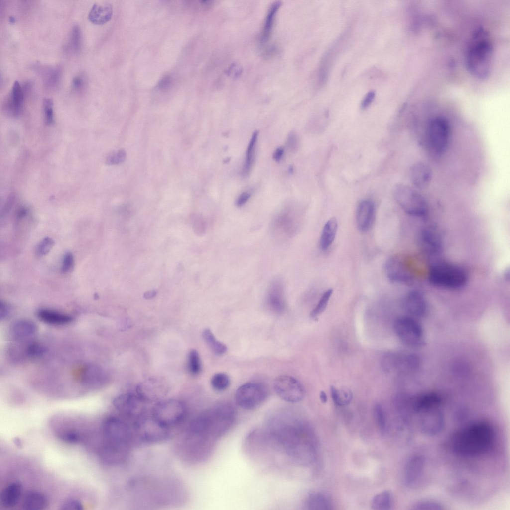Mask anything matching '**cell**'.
Returning a JSON list of instances; mask_svg holds the SVG:
<instances>
[{"mask_svg":"<svg viewBox=\"0 0 510 510\" xmlns=\"http://www.w3.org/2000/svg\"><path fill=\"white\" fill-rule=\"evenodd\" d=\"M393 193L399 205L408 214L422 217L427 213L428 205L425 198L410 187L398 183L395 186Z\"/></svg>","mask_w":510,"mask_h":510,"instance_id":"8","label":"cell"},{"mask_svg":"<svg viewBox=\"0 0 510 510\" xmlns=\"http://www.w3.org/2000/svg\"><path fill=\"white\" fill-rule=\"evenodd\" d=\"M425 467L424 457L419 454L411 456L406 462L403 472L405 486L412 488L417 486L423 476Z\"/></svg>","mask_w":510,"mask_h":510,"instance_id":"17","label":"cell"},{"mask_svg":"<svg viewBox=\"0 0 510 510\" xmlns=\"http://www.w3.org/2000/svg\"><path fill=\"white\" fill-rule=\"evenodd\" d=\"M493 46L489 33L479 27L473 32L467 45L465 63L471 75L479 79L489 76L492 67Z\"/></svg>","mask_w":510,"mask_h":510,"instance_id":"4","label":"cell"},{"mask_svg":"<svg viewBox=\"0 0 510 510\" xmlns=\"http://www.w3.org/2000/svg\"><path fill=\"white\" fill-rule=\"evenodd\" d=\"M387 279L393 283L408 285L413 281V275L403 257L395 255L390 257L384 264Z\"/></svg>","mask_w":510,"mask_h":510,"instance_id":"15","label":"cell"},{"mask_svg":"<svg viewBox=\"0 0 510 510\" xmlns=\"http://www.w3.org/2000/svg\"><path fill=\"white\" fill-rule=\"evenodd\" d=\"M74 265V259L71 252H67L63 255L61 264V271L66 273L71 271Z\"/></svg>","mask_w":510,"mask_h":510,"instance_id":"49","label":"cell"},{"mask_svg":"<svg viewBox=\"0 0 510 510\" xmlns=\"http://www.w3.org/2000/svg\"><path fill=\"white\" fill-rule=\"evenodd\" d=\"M414 412L416 415L418 427L423 434L433 437L443 430L445 417L441 404L420 408Z\"/></svg>","mask_w":510,"mask_h":510,"instance_id":"10","label":"cell"},{"mask_svg":"<svg viewBox=\"0 0 510 510\" xmlns=\"http://www.w3.org/2000/svg\"><path fill=\"white\" fill-rule=\"evenodd\" d=\"M403 306L411 317L421 318L427 312V305L424 296L418 291L412 290L405 295Z\"/></svg>","mask_w":510,"mask_h":510,"instance_id":"20","label":"cell"},{"mask_svg":"<svg viewBox=\"0 0 510 510\" xmlns=\"http://www.w3.org/2000/svg\"><path fill=\"white\" fill-rule=\"evenodd\" d=\"M54 245V240L50 237L43 239L37 245L36 254L38 256H42L47 254Z\"/></svg>","mask_w":510,"mask_h":510,"instance_id":"45","label":"cell"},{"mask_svg":"<svg viewBox=\"0 0 510 510\" xmlns=\"http://www.w3.org/2000/svg\"><path fill=\"white\" fill-rule=\"evenodd\" d=\"M156 292L154 290L148 291L145 293L144 297L146 299H150L155 296Z\"/></svg>","mask_w":510,"mask_h":510,"instance_id":"60","label":"cell"},{"mask_svg":"<svg viewBox=\"0 0 510 510\" xmlns=\"http://www.w3.org/2000/svg\"><path fill=\"white\" fill-rule=\"evenodd\" d=\"M338 222L334 217L329 219L324 226L320 239V247L327 250L332 244L337 233Z\"/></svg>","mask_w":510,"mask_h":510,"instance_id":"32","label":"cell"},{"mask_svg":"<svg viewBox=\"0 0 510 510\" xmlns=\"http://www.w3.org/2000/svg\"><path fill=\"white\" fill-rule=\"evenodd\" d=\"M281 5L280 1L274 2L267 12L260 35V43L261 45H265L270 39L276 14Z\"/></svg>","mask_w":510,"mask_h":510,"instance_id":"29","label":"cell"},{"mask_svg":"<svg viewBox=\"0 0 510 510\" xmlns=\"http://www.w3.org/2000/svg\"><path fill=\"white\" fill-rule=\"evenodd\" d=\"M9 20L10 22L11 23H14L15 22V18L13 17H10L9 18Z\"/></svg>","mask_w":510,"mask_h":510,"instance_id":"64","label":"cell"},{"mask_svg":"<svg viewBox=\"0 0 510 510\" xmlns=\"http://www.w3.org/2000/svg\"><path fill=\"white\" fill-rule=\"evenodd\" d=\"M202 337L205 342L216 355H221L226 352L227 346L216 339L210 329H205L203 331Z\"/></svg>","mask_w":510,"mask_h":510,"instance_id":"38","label":"cell"},{"mask_svg":"<svg viewBox=\"0 0 510 510\" xmlns=\"http://www.w3.org/2000/svg\"><path fill=\"white\" fill-rule=\"evenodd\" d=\"M273 386L278 396L286 402H297L305 396L304 386L299 381L291 376L281 375L277 377L274 381Z\"/></svg>","mask_w":510,"mask_h":510,"instance_id":"13","label":"cell"},{"mask_svg":"<svg viewBox=\"0 0 510 510\" xmlns=\"http://www.w3.org/2000/svg\"><path fill=\"white\" fill-rule=\"evenodd\" d=\"M80 376L82 383L88 387L101 386L107 381L105 372L99 366L94 364H87L84 366Z\"/></svg>","mask_w":510,"mask_h":510,"instance_id":"21","label":"cell"},{"mask_svg":"<svg viewBox=\"0 0 510 510\" xmlns=\"http://www.w3.org/2000/svg\"><path fill=\"white\" fill-rule=\"evenodd\" d=\"M113 14V8L109 3H95L91 7L88 19L92 23L102 25L109 21Z\"/></svg>","mask_w":510,"mask_h":510,"instance_id":"28","label":"cell"},{"mask_svg":"<svg viewBox=\"0 0 510 510\" xmlns=\"http://www.w3.org/2000/svg\"><path fill=\"white\" fill-rule=\"evenodd\" d=\"M298 138L297 135L291 132L288 135L286 140V147L290 151H295L298 146Z\"/></svg>","mask_w":510,"mask_h":510,"instance_id":"52","label":"cell"},{"mask_svg":"<svg viewBox=\"0 0 510 510\" xmlns=\"http://www.w3.org/2000/svg\"><path fill=\"white\" fill-rule=\"evenodd\" d=\"M43 109L46 122L48 124H52L54 122L53 102L52 99H44Z\"/></svg>","mask_w":510,"mask_h":510,"instance_id":"48","label":"cell"},{"mask_svg":"<svg viewBox=\"0 0 510 510\" xmlns=\"http://www.w3.org/2000/svg\"><path fill=\"white\" fill-rule=\"evenodd\" d=\"M150 412L159 424L170 430L183 423L187 415L185 404L180 400L174 399L158 401L151 408Z\"/></svg>","mask_w":510,"mask_h":510,"instance_id":"7","label":"cell"},{"mask_svg":"<svg viewBox=\"0 0 510 510\" xmlns=\"http://www.w3.org/2000/svg\"><path fill=\"white\" fill-rule=\"evenodd\" d=\"M145 403L146 402L137 394L132 393L119 395L113 402L114 407L121 415V416L127 420H131L132 422L147 410Z\"/></svg>","mask_w":510,"mask_h":510,"instance_id":"14","label":"cell"},{"mask_svg":"<svg viewBox=\"0 0 510 510\" xmlns=\"http://www.w3.org/2000/svg\"><path fill=\"white\" fill-rule=\"evenodd\" d=\"M319 397H320V399L322 403H325L327 402V396L326 393L324 391H321L320 392Z\"/></svg>","mask_w":510,"mask_h":510,"instance_id":"61","label":"cell"},{"mask_svg":"<svg viewBox=\"0 0 510 510\" xmlns=\"http://www.w3.org/2000/svg\"><path fill=\"white\" fill-rule=\"evenodd\" d=\"M24 352L27 357L36 358L43 355L46 352V348L38 343L32 342L25 346Z\"/></svg>","mask_w":510,"mask_h":510,"instance_id":"43","label":"cell"},{"mask_svg":"<svg viewBox=\"0 0 510 510\" xmlns=\"http://www.w3.org/2000/svg\"><path fill=\"white\" fill-rule=\"evenodd\" d=\"M504 277H505V278L506 280H510V270H509V269H507V270H506L505 271V273H504Z\"/></svg>","mask_w":510,"mask_h":510,"instance_id":"63","label":"cell"},{"mask_svg":"<svg viewBox=\"0 0 510 510\" xmlns=\"http://www.w3.org/2000/svg\"><path fill=\"white\" fill-rule=\"evenodd\" d=\"M81 44V33L77 25L73 27L69 39V46L74 52H78Z\"/></svg>","mask_w":510,"mask_h":510,"instance_id":"44","label":"cell"},{"mask_svg":"<svg viewBox=\"0 0 510 510\" xmlns=\"http://www.w3.org/2000/svg\"><path fill=\"white\" fill-rule=\"evenodd\" d=\"M270 438L293 460L301 458L303 441L300 426L288 411L272 414L267 422Z\"/></svg>","mask_w":510,"mask_h":510,"instance_id":"2","label":"cell"},{"mask_svg":"<svg viewBox=\"0 0 510 510\" xmlns=\"http://www.w3.org/2000/svg\"><path fill=\"white\" fill-rule=\"evenodd\" d=\"M14 442L15 444V445L17 446L20 447L22 446L21 440L19 438H15L14 440Z\"/></svg>","mask_w":510,"mask_h":510,"instance_id":"62","label":"cell"},{"mask_svg":"<svg viewBox=\"0 0 510 510\" xmlns=\"http://www.w3.org/2000/svg\"><path fill=\"white\" fill-rule=\"evenodd\" d=\"M419 363V358L414 354L390 352L384 355L381 364L386 372H405L417 369Z\"/></svg>","mask_w":510,"mask_h":510,"instance_id":"16","label":"cell"},{"mask_svg":"<svg viewBox=\"0 0 510 510\" xmlns=\"http://www.w3.org/2000/svg\"><path fill=\"white\" fill-rule=\"evenodd\" d=\"M284 153V149L281 147H278L275 149L273 154V159L276 162L280 161Z\"/></svg>","mask_w":510,"mask_h":510,"instance_id":"58","label":"cell"},{"mask_svg":"<svg viewBox=\"0 0 510 510\" xmlns=\"http://www.w3.org/2000/svg\"><path fill=\"white\" fill-rule=\"evenodd\" d=\"M495 432L492 426L483 421L469 424L456 432L450 445L456 454L465 457H474L487 453L493 446Z\"/></svg>","mask_w":510,"mask_h":510,"instance_id":"3","label":"cell"},{"mask_svg":"<svg viewBox=\"0 0 510 510\" xmlns=\"http://www.w3.org/2000/svg\"><path fill=\"white\" fill-rule=\"evenodd\" d=\"M85 85V80L82 76H77L75 77L72 82V87L73 89L77 92H80L83 90Z\"/></svg>","mask_w":510,"mask_h":510,"instance_id":"53","label":"cell"},{"mask_svg":"<svg viewBox=\"0 0 510 510\" xmlns=\"http://www.w3.org/2000/svg\"><path fill=\"white\" fill-rule=\"evenodd\" d=\"M258 132L255 131L251 138L246 150L245 162L242 169V174L248 175L251 171L255 159V148Z\"/></svg>","mask_w":510,"mask_h":510,"instance_id":"37","label":"cell"},{"mask_svg":"<svg viewBox=\"0 0 510 510\" xmlns=\"http://www.w3.org/2000/svg\"><path fill=\"white\" fill-rule=\"evenodd\" d=\"M332 292V289H329L323 293L317 304L310 313V317L311 318H316L324 312L327 306Z\"/></svg>","mask_w":510,"mask_h":510,"instance_id":"42","label":"cell"},{"mask_svg":"<svg viewBox=\"0 0 510 510\" xmlns=\"http://www.w3.org/2000/svg\"><path fill=\"white\" fill-rule=\"evenodd\" d=\"M375 219V206L369 200H363L358 205L356 221L358 229L362 232L369 230L372 226Z\"/></svg>","mask_w":510,"mask_h":510,"instance_id":"19","label":"cell"},{"mask_svg":"<svg viewBox=\"0 0 510 510\" xmlns=\"http://www.w3.org/2000/svg\"><path fill=\"white\" fill-rule=\"evenodd\" d=\"M330 393L334 403L339 406L348 405L353 398L352 392L349 389L346 388H337L334 386H331Z\"/></svg>","mask_w":510,"mask_h":510,"instance_id":"36","label":"cell"},{"mask_svg":"<svg viewBox=\"0 0 510 510\" xmlns=\"http://www.w3.org/2000/svg\"><path fill=\"white\" fill-rule=\"evenodd\" d=\"M375 97V92L374 91H369L363 99L361 106L362 109H366L372 102Z\"/></svg>","mask_w":510,"mask_h":510,"instance_id":"55","label":"cell"},{"mask_svg":"<svg viewBox=\"0 0 510 510\" xmlns=\"http://www.w3.org/2000/svg\"><path fill=\"white\" fill-rule=\"evenodd\" d=\"M27 213V209L24 207H20L17 213L16 217L18 219H20L25 217Z\"/></svg>","mask_w":510,"mask_h":510,"instance_id":"59","label":"cell"},{"mask_svg":"<svg viewBox=\"0 0 510 510\" xmlns=\"http://www.w3.org/2000/svg\"><path fill=\"white\" fill-rule=\"evenodd\" d=\"M15 200V195L11 194L7 198L1 212V216L6 215L12 207Z\"/></svg>","mask_w":510,"mask_h":510,"instance_id":"54","label":"cell"},{"mask_svg":"<svg viewBox=\"0 0 510 510\" xmlns=\"http://www.w3.org/2000/svg\"><path fill=\"white\" fill-rule=\"evenodd\" d=\"M25 94H26V91L24 87H22L19 83L17 81H15L4 104L8 112L14 116L19 115L22 109Z\"/></svg>","mask_w":510,"mask_h":510,"instance_id":"26","label":"cell"},{"mask_svg":"<svg viewBox=\"0 0 510 510\" xmlns=\"http://www.w3.org/2000/svg\"><path fill=\"white\" fill-rule=\"evenodd\" d=\"M126 157V151L124 149H119L110 154L106 158V163L111 165L118 164L124 162Z\"/></svg>","mask_w":510,"mask_h":510,"instance_id":"47","label":"cell"},{"mask_svg":"<svg viewBox=\"0 0 510 510\" xmlns=\"http://www.w3.org/2000/svg\"><path fill=\"white\" fill-rule=\"evenodd\" d=\"M10 312V307L5 302L1 301L0 303V318L2 320L4 319L8 315Z\"/></svg>","mask_w":510,"mask_h":510,"instance_id":"57","label":"cell"},{"mask_svg":"<svg viewBox=\"0 0 510 510\" xmlns=\"http://www.w3.org/2000/svg\"><path fill=\"white\" fill-rule=\"evenodd\" d=\"M168 391V387L165 383L155 379H149L141 382L136 388L137 395L146 403L161 400Z\"/></svg>","mask_w":510,"mask_h":510,"instance_id":"18","label":"cell"},{"mask_svg":"<svg viewBox=\"0 0 510 510\" xmlns=\"http://www.w3.org/2000/svg\"><path fill=\"white\" fill-rule=\"evenodd\" d=\"M38 72L43 78L46 86L50 88H55L60 80L61 70L59 67H48L40 66L38 67Z\"/></svg>","mask_w":510,"mask_h":510,"instance_id":"33","label":"cell"},{"mask_svg":"<svg viewBox=\"0 0 510 510\" xmlns=\"http://www.w3.org/2000/svg\"><path fill=\"white\" fill-rule=\"evenodd\" d=\"M375 421L382 434L384 433L386 428L385 417L382 407L379 404L376 405L374 409Z\"/></svg>","mask_w":510,"mask_h":510,"instance_id":"46","label":"cell"},{"mask_svg":"<svg viewBox=\"0 0 510 510\" xmlns=\"http://www.w3.org/2000/svg\"><path fill=\"white\" fill-rule=\"evenodd\" d=\"M432 177L430 167L426 164L419 162L412 165L410 169L411 182L416 187L424 189L430 184Z\"/></svg>","mask_w":510,"mask_h":510,"instance_id":"25","label":"cell"},{"mask_svg":"<svg viewBox=\"0 0 510 510\" xmlns=\"http://www.w3.org/2000/svg\"><path fill=\"white\" fill-rule=\"evenodd\" d=\"M61 509L64 510H81L83 509L81 503L75 499L65 501L61 505Z\"/></svg>","mask_w":510,"mask_h":510,"instance_id":"50","label":"cell"},{"mask_svg":"<svg viewBox=\"0 0 510 510\" xmlns=\"http://www.w3.org/2000/svg\"><path fill=\"white\" fill-rule=\"evenodd\" d=\"M306 506L309 510H329L331 503L329 498L324 494L315 493L308 497Z\"/></svg>","mask_w":510,"mask_h":510,"instance_id":"35","label":"cell"},{"mask_svg":"<svg viewBox=\"0 0 510 510\" xmlns=\"http://www.w3.org/2000/svg\"><path fill=\"white\" fill-rule=\"evenodd\" d=\"M38 317L43 321L53 325H64L71 322L72 317L66 314L47 309L39 310Z\"/></svg>","mask_w":510,"mask_h":510,"instance_id":"31","label":"cell"},{"mask_svg":"<svg viewBox=\"0 0 510 510\" xmlns=\"http://www.w3.org/2000/svg\"><path fill=\"white\" fill-rule=\"evenodd\" d=\"M36 331V325L33 321L23 319L17 320L11 325L9 333L13 339L22 342L31 338Z\"/></svg>","mask_w":510,"mask_h":510,"instance_id":"23","label":"cell"},{"mask_svg":"<svg viewBox=\"0 0 510 510\" xmlns=\"http://www.w3.org/2000/svg\"><path fill=\"white\" fill-rule=\"evenodd\" d=\"M267 391L258 382H248L238 388L235 394V400L241 408L251 410L257 408L265 400Z\"/></svg>","mask_w":510,"mask_h":510,"instance_id":"12","label":"cell"},{"mask_svg":"<svg viewBox=\"0 0 510 510\" xmlns=\"http://www.w3.org/2000/svg\"><path fill=\"white\" fill-rule=\"evenodd\" d=\"M188 365L189 371L192 374L197 375L201 372V362L199 353L196 350L192 349L189 352Z\"/></svg>","mask_w":510,"mask_h":510,"instance_id":"41","label":"cell"},{"mask_svg":"<svg viewBox=\"0 0 510 510\" xmlns=\"http://www.w3.org/2000/svg\"><path fill=\"white\" fill-rule=\"evenodd\" d=\"M250 196V193L247 192H244L241 193L236 200V204L237 206L240 207L243 206L248 201Z\"/></svg>","mask_w":510,"mask_h":510,"instance_id":"56","label":"cell"},{"mask_svg":"<svg viewBox=\"0 0 510 510\" xmlns=\"http://www.w3.org/2000/svg\"><path fill=\"white\" fill-rule=\"evenodd\" d=\"M428 279L434 286L449 289H457L466 284L468 275L464 269L458 265L447 262H439L431 267Z\"/></svg>","mask_w":510,"mask_h":510,"instance_id":"5","label":"cell"},{"mask_svg":"<svg viewBox=\"0 0 510 510\" xmlns=\"http://www.w3.org/2000/svg\"><path fill=\"white\" fill-rule=\"evenodd\" d=\"M236 416L231 404L222 402L195 416L187 430L189 442L204 445L225 434L234 423Z\"/></svg>","mask_w":510,"mask_h":510,"instance_id":"1","label":"cell"},{"mask_svg":"<svg viewBox=\"0 0 510 510\" xmlns=\"http://www.w3.org/2000/svg\"><path fill=\"white\" fill-rule=\"evenodd\" d=\"M393 505V498L389 491H383L375 495L371 501V507L375 510H388Z\"/></svg>","mask_w":510,"mask_h":510,"instance_id":"34","label":"cell"},{"mask_svg":"<svg viewBox=\"0 0 510 510\" xmlns=\"http://www.w3.org/2000/svg\"><path fill=\"white\" fill-rule=\"evenodd\" d=\"M267 305L269 309L276 313H282L285 309L283 286L280 281L273 282L269 288L266 297Z\"/></svg>","mask_w":510,"mask_h":510,"instance_id":"24","label":"cell"},{"mask_svg":"<svg viewBox=\"0 0 510 510\" xmlns=\"http://www.w3.org/2000/svg\"><path fill=\"white\" fill-rule=\"evenodd\" d=\"M135 436L140 441L148 444H156L168 440L171 436V430L159 424L152 417L150 410H147L132 423Z\"/></svg>","mask_w":510,"mask_h":510,"instance_id":"6","label":"cell"},{"mask_svg":"<svg viewBox=\"0 0 510 510\" xmlns=\"http://www.w3.org/2000/svg\"><path fill=\"white\" fill-rule=\"evenodd\" d=\"M48 505L47 497L41 492L30 491L24 496L22 506L26 510H41L45 509Z\"/></svg>","mask_w":510,"mask_h":510,"instance_id":"30","label":"cell"},{"mask_svg":"<svg viewBox=\"0 0 510 510\" xmlns=\"http://www.w3.org/2000/svg\"><path fill=\"white\" fill-rule=\"evenodd\" d=\"M394 329L399 339L406 346L418 348L425 344L423 329L413 317L406 316L397 318L394 322Z\"/></svg>","mask_w":510,"mask_h":510,"instance_id":"9","label":"cell"},{"mask_svg":"<svg viewBox=\"0 0 510 510\" xmlns=\"http://www.w3.org/2000/svg\"><path fill=\"white\" fill-rule=\"evenodd\" d=\"M22 493V486L18 482H13L6 485L0 495V504L4 508L14 507L19 502Z\"/></svg>","mask_w":510,"mask_h":510,"instance_id":"27","label":"cell"},{"mask_svg":"<svg viewBox=\"0 0 510 510\" xmlns=\"http://www.w3.org/2000/svg\"><path fill=\"white\" fill-rule=\"evenodd\" d=\"M415 510H440L444 509V505L438 500L424 499L418 500L412 506Z\"/></svg>","mask_w":510,"mask_h":510,"instance_id":"39","label":"cell"},{"mask_svg":"<svg viewBox=\"0 0 510 510\" xmlns=\"http://www.w3.org/2000/svg\"><path fill=\"white\" fill-rule=\"evenodd\" d=\"M449 136V124L445 118L436 117L430 121L427 128V137L429 146L435 154L441 155L446 151Z\"/></svg>","mask_w":510,"mask_h":510,"instance_id":"11","label":"cell"},{"mask_svg":"<svg viewBox=\"0 0 510 510\" xmlns=\"http://www.w3.org/2000/svg\"><path fill=\"white\" fill-rule=\"evenodd\" d=\"M419 242L422 249L428 254H436L441 250V237L437 230L433 227H426L421 230L419 235Z\"/></svg>","mask_w":510,"mask_h":510,"instance_id":"22","label":"cell"},{"mask_svg":"<svg viewBox=\"0 0 510 510\" xmlns=\"http://www.w3.org/2000/svg\"><path fill=\"white\" fill-rule=\"evenodd\" d=\"M230 384V379L228 375L223 373L215 374L211 380L212 388L217 391H223L226 389Z\"/></svg>","mask_w":510,"mask_h":510,"instance_id":"40","label":"cell"},{"mask_svg":"<svg viewBox=\"0 0 510 510\" xmlns=\"http://www.w3.org/2000/svg\"><path fill=\"white\" fill-rule=\"evenodd\" d=\"M59 437L63 441L70 444L76 443L79 440L78 434L73 431L65 432Z\"/></svg>","mask_w":510,"mask_h":510,"instance_id":"51","label":"cell"}]
</instances>
